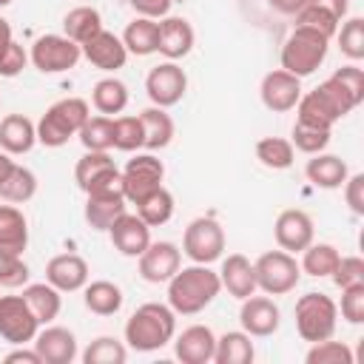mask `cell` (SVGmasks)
<instances>
[{
  "label": "cell",
  "mask_w": 364,
  "mask_h": 364,
  "mask_svg": "<svg viewBox=\"0 0 364 364\" xmlns=\"http://www.w3.org/2000/svg\"><path fill=\"white\" fill-rule=\"evenodd\" d=\"M222 290L219 273L208 264H191L179 267L168 279V307L176 316H196L202 313Z\"/></svg>",
  "instance_id": "1"
},
{
  "label": "cell",
  "mask_w": 364,
  "mask_h": 364,
  "mask_svg": "<svg viewBox=\"0 0 364 364\" xmlns=\"http://www.w3.org/2000/svg\"><path fill=\"white\" fill-rule=\"evenodd\" d=\"M176 336V313L168 304L145 301L125 321V344L136 353H154Z\"/></svg>",
  "instance_id": "2"
},
{
  "label": "cell",
  "mask_w": 364,
  "mask_h": 364,
  "mask_svg": "<svg viewBox=\"0 0 364 364\" xmlns=\"http://www.w3.org/2000/svg\"><path fill=\"white\" fill-rule=\"evenodd\" d=\"M358 102L353 100V94L330 74L318 88L307 91L299 97L296 102V119L299 122H307V125H316V128H327L333 131V125L338 119H344Z\"/></svg>",
  "instance_id": "3"
},
{
  "label": "cell",
  "mask_w": 364,
  "mask_h": 364,
  "mask_svg": "<svg viewBox=\"0 0 364 364\" xmlns=\"http://www.w3.org/2000/svg\"><path fill=\"white\" fill-rule=\"evenodd\" d=\"M91 117L88 102L82 97H65L46 108V114L37 122V142L46 148H63L71 136L80 134L85 119Z\"/></svg>",
  "instance_id": "4"
},
{
  "label": "cell",
  "mask_w": 364,
  "mask_h": 364,
  "mask_svg": "<svg viewBox=\"0 0 364 364\" xmlns=\"http://www.w3.org/2000/svg\"><path fill=\"white\" fill-rule=\"evenodd\" d=\"M327 46H330V37L318 34L316 28H307V26H296L287 40L282 43V68L290 71L293 77H310L327 57Z\"/></svg>",
  "instance_id": "5"
},
{
  "label": "cell",
  "mask_w": 364,
  "mask_h": 364,
  "mask_svg": "<svg viewBox=\"0 0 364 364\" xmlns=\"http://www.w3.org/2000/svg\"><path fill=\"white\" fill-rule=\"evenodd\" d=\"M296 330L304 341L316 344L324 338H333L336 324H338V304L327 293H304L296 301Z\"/></svg>",
  "instance_id": "6"
},
{
  "label": "cell",
  "mask_w": 364,
  "mask_h": 364,
  "mask_svg": "<svg viewBox=\"0 0 364 364\" xmlns=\"http://www.w3.org/2000/svg\"><path fill=\"white\" fill-rule=\"evenodd\" d=\"M256 270V290H264L267 296H284L296 290L301 279V267L293 253L287 250H267L253 262Z\"/></svg>",
  "instance_id": "7"
},
{
  "label": "cell",
  "mask_w": 364,
  "mask_h": 364,
  "mask_svg": "<svg viewBox=\"0 0 364 364\" xmlns=\"http://www.w3.org/2000/svg\"><path fill=\"white\" fill-rule=\"evenodd\" d=\"M82 57V48L65 34H43L31 43L28 60L40 74H63L71 71Z\"/></svg>",
  "instance_id": "8"
},
{
  "label": "cell",
  "mask_w": 364,
  "mask_h": 364,
  "mask_svg": "<svg viewBox=\"0 0 364 364\" xmlns=\"http://www.w3.org/2000/svg\"><path fill=\"white\" fill-rule=\"evenodd\" d=\"M225 250V230L213 216H196L182 233V253L193 264H210Z\"/></svg>",
  "instance_id": "9"
},
{
  "label": "cell",
  "mask_w": 364,
  "mask_h": 364,
  "mask_svg": "<svg viewBox=\"0 0 364 364\" xmlns=\"http://www.w3.org/2000/svg\"><path fill=\"white\" fill-rule=\"evenodd\" d=\"M162 179H165V165L154 154H136L119 171L122 193H125V202H131V205H139L145 196H151L156 188H162Z\"/></svg>",
  "instance_id": "10"
},
{
  "label": "cell",
  "mask_w": 364,
  "mask_h": 364,
  "mask_svg": "<svg viewBox=\"0 0 364 364\" xmlns=\"http://www.w3.org/2000/svg\"><path fill=\"white\" fill-rule=\"evenodd\" d=\"M74 182L82 193L122 191L119 168L114 165L108 151H85V156H80L74 165Z\"/></svg>",
  "instance_id": "11"
},
{
  "label": "cell",
  "mask_w": 364,
  "mask_h": 364,
  "mask_svg": "<svg viewBox=\"0 0 364 364\" xmlns=\"http://www.w3.org/2000/svg\"><path fill=\"white\" fill-rule=\"evenodd\" d=\"M40 321L34 318L31 307L23 296H0V338L9 344L34 341Z\"/></svg>",
  "instance_id": "12"
},
{
  "label": "cell",
  "mask_w": 364,
  "mask_h": 364,
  "mask_svg": "<svg viewBox=\"0 0 364 364\" xmlns=\"http://www.w3.org/2000/svg\"><path fill=\"white\" fill-rule=\"evenodd\" d=\"M185 91H188V74H185L173 60L154 65V68L148 71V77H145V94H148V100H151L154 105H159V108L176 105V102L185 97Z\"/></svg>",
  "instance_id": "13"
},
{
  "label": "cell",
  "mask_w": 364,
  "mask_h": 364,
  "mask_svg": "<svg viewBox=\"0 0 364 364\" xmlns=\"http://www.w3.org/2000/svg\"><path fill=\"white\" fill-rule=\"evenodd\" d=\"M259 97H262V105L273 114H287L296 108L299 97H301V80L293 77L290 71L284 68H273L262 77V85H259Z\"/></svg>",
  "instance_id": "14"
},
{
  "label": "cell",
  "mask_w": 364,
  "mask_h": 364,
  "mask_svg": "<svg viewBox=\"0 0 364 364\" xmlns=\"http://www.w3.org/2000/svg\"><path fill=\"white\" fill-rule=\"evenodd\" d=\"M273 236H276V245L287 253H301L313 236H316V228H313V219L307 210L301 208H287L276 216V225H273Z\"/></svg>",
  "instance_id": "15"
},
{
  "label": "cell",
  "mask_w": 364,
  "mask_h": 364,
  "mask_svg": "<svg viewBox=\"0 0 364 364\" xmlns=\"http://www.w3.org/2000/svg\"><path fill=\"white\" fill-rule=\"evenodd\" d=\"M136 259H139V276L151 284L168 282L182 267V250L173 242H151Z\"/></svg>",
  "instance_id": "16"
},
{
  "label": "cell",
  "mask_w": 364,
  "mask_h": 364,
  "mask_svg": "<svg viewBox=\"0 0 364 364\" xmlns=\"http://www.w3.org/2000/svg\"><path fill=\"white\" fill-rule=\"evenodd\" d=\"M239 324L247 336L253 338H267L279 330L282 324V313L276 307L273 299L267 296H247L242 299V310H239Z\"/></svg>",
  "instance_id": "17"
},
{
  "label": "cell",
  "mask_w": 364,
  "mask_h": 364,
  "mask_svg": "<svg viewBox=\"0 0 364 364\" xmlns=\"http://www.w3.org/2000/svg\"><path fill=\"white\" fill-rule=\"evenodd\" d=\"M193 40H196L193 26L185 17H168V14L159 17V23H156V51L162 57H168L173 63L188 57L191 48H193Z\"/></svg>",
  "instance_id": "18"
},
{
  "label": "cell",
  "mask_w": 364,
  "mask_h": 364,
  "mask_svg": "<svg viewBox=\"0 0 364 364\" xmlns=\"http://www.w3.org/2000/svg\"><path fill=\"white\" fill-rule=\"evenodd\" d=\"M80 48H82V57L100 71H117L128 63V48L122 43V37H117L114 31H105V28L97 31L91 40H85Z\"/></svg>",
  "instance_id": "19"
},
{
  "label": "cell",
  "mask_w": 364,
  "mask_h": 364,
  "mask_svg": "<svg viewBox=\"0 0 364 364\" xmlns=\"http://www.w3.org/2000/svg\"><path fill=\"white\" fill-rule=\"evenodd\" d=\"M88 262L77 253H57L46 264V282L54 284L60 293H74L88 284Z\"/></svg>",
  "instance_id": "20"
},
{
  "label": "cell",
  "mask_w": 364,
  "mask_h": 364,
  "mask_svg": "<svg viewBox=\"0 0 364 364\" xmlns=\"http://www.w3.org/2000/svg\"><path fill=\"white\" fill-rule=\"evenodd\" d=\"M213 350H216V336L208 324H191L173 341V353L182 364H208L213 361Z\"/></svg>",
  "instance_id": "21"
},
{
  "label": "cell",
  "mask_w": 364,
  "mask_h": 364,
  "mask_svg": "<svg viewBox=\"0 0 364 364\" xmlns=\"http://www.w3.org/2000/svg\"><path fill=\"white\" fill-rule=\"evenodd\" d=\"M34 350L43 364H71L77 358V338L68 327H46L34 336Z\"/></svg>",
  "instance_id": "22"
},
{
  "label": "cell",
  "mask_w": 364,
  "mask_h": 364,
  "mask_svg": "<svg viewBox=\"0 0 364 364\" xmlns=\"http://www.w3.org/2000/svg\"><path fill=\"white\" fill-rule=\"evenodd\" d=\"M108 233H111V245L131 259H136L151 245V228L136 213H128V210L108 228Z\"/></svg>",
  "instance_id": "23"
},
{
  "label": "cell",
  "mask_w": 364,
  "mask_h": 364,
  "mask_svg": "<svg viewBox=\"0 0 364 364\" xmlns=\"http://www.w3.org/2000/svg\"><path fill=\"white\" fill-rule=\"evenodd\" d=\"M125 213V193L122 191H97L85 193V222L94 230H108Z\"/></svg>",
  "instance_id": "24"
},
{
  "label": "cell",
  "mask_w": 364,
  "mask_h": 364,
  "mask_svg": "<svg viewBox=\"0 0 364 364\" xmlns=\"http://www.w3.org/2000/svg\"><path fill=\"white\" fill-rule=\"evenodd\" d=\"M219 282L222 287L233 296V299H247L256 293V270H253V262L242 253H230L225 262H222V270H219Z\"/></svg>",
  "instance_id": "25"
},
{
  "label": "cell",
  "mask_w": 364,
  "mask_h": 364,
  "mask_svg": "<svg viewBox=\"0 0 364 364\" xmlns=\"http://www.w3.org/2000/svg\"><path fill=\"white\" fill-rule=\"evenodd\" d=\"M28 245V222L17 205H0V259L23 256Z\"/></svg>",
  "instance_id": "26"
},
{
  "label": "cell",
  "mask_w": 364,
  "mask_h": 364,
  "mask_svg": "<svg viewBox=\"0 0 364 364\" xmlns=\"http://www.w3.org/2000/svg\"><path fill=\"white\" fill-rule=\"evenodd\" d=\"M37 142V125L23 114H6L0 119V148L11 156L28 154Z\"/></svg>",
  "instance_id": "27"
},
{
  "label": "cell",
  "mask_w": 364,
  "mask_h": 364,
  "mask_svg": "<svg viewBox=\"0 0 364 364\" xmlns=\"http://www.w3.org/2000/svg\"><path fill=\"white\" fill-rule=\"evenodd\" d=\"M304 176L316 185V188H324V191H336L344 185V179L350 176L347 171V162L336 154H313V159H307L304 165Z\"/></svg>",
  "instance_id": "28"
},
{
  "label": "cell",
  "mask_w": 364,
  "mask_h": 364,
  "mask_svg": "<svg viewBox=\"0 0 364 364\" xmlns=\"http://www.w3.org/2000/svg\"><path fill=\"white\" fill-rule=\"evenodd\" d=\"M23 299H26V304L31 307V313H34V318H37L40 324H51V321L60 316V310H63L60 290H57L54 284H48V282L26 284V287H23Z\"/></svg>",
  "instance_id": "29"
},
{
  "label": "cell",
  "mask_w": 364,
  "mask_h": 364,
  "mask_svg": "<svg viewBox=\"0 0 364 364\" xmlns=\"http://www.w3.org/2000/svg\"><path fill=\"white\" fill-rule=\"evenodd\" d=\"M139 122H142V148L148 151H159V148H168L171 139H173V119L171 114H165V108L154 105V108H145L139 114Z\"/></svg>",
  "instance_id": "30"
},
{
  "label": "cell",
  "mask_w": 364,
  "mask_h": 364,
  "mask_svg": "<svg viewBox=\"0 0 364 364\" xmlns=\"http://www.w3.org/2000/svg\"><path fill=\"white\" fill-rule=\"evenodd\" d=\"M91 105L105 114V117H114V114H122L125 105H128V85L117 77H102L94 82L91 88Z\"/></svg>",
  "instance_id": "31"
},
{
  "label": "cell",
  "mask_w": 364,
  "mask_h": 364,
  "mask_svg": "<svg viewBox=\"0 0 364 364\" xmlns=\"http://www.w3.org/2000/svg\"><path fill=\"white\" fill-rule=\"evenodd\" d=\"M253 358H256V350L245 330H230L216 338V350H213L216 364H250Z\"/></svg>",
  "instance_id": "32"
},
{
  "label": "cell",
  "mask_w": 364,
  "mask_h": 364,
  "mask_svg": "<svg viewBox=\"0 0 364 364\" xmlns=\"http://www.w3.org/2000/svg\"><path fill=\"white\" fill-rule=\"evenodd\" d=\"M122 299H125L122 290L114 282H108V279H97V282L85 284V293H82V301H85V307L94 316H114V313H119Z\"/></svg>",
  "instance_id": "33"
},
{
  "label": "cell",
  "mask_w": 364,
  "mask_h": 364,
  "mask_svg": "<svg viewBox=\"0 0 364 364\" xmlns=\"http://www.w3.org/2000/svg\"><path fill=\"white\" fill-rule=\"evenodd\" d=\"M63 28H65V37L68 40H74L77 46H82L97 31H102V14L94 6H74L63 17Z\"/></svg>",
  "instance_id": "34"
},
{
  "label": "cell",
  "mask_w": 364,
  "mask_h": 364,
  "mask_svg": "<svg viewBox=\"0 0 364 364\" xmlns=\"http://www.w3.org/2000/svg\"><path fill=\"white\" fill-rule=\"evenodd\" d=\"M341 253L336 245L330 242H310L304 250H301V270L313 279H324V276H333L336 264H338Z\"/></svg>",
  "instance_id": "35"
},
{
  "label": "cell",
  "mask_w": 364,
  "mask_h": 364,
  "mask_svg": "<svg viewBox=\"0 0 364 364\" xmlns=\"http://www.w3.org/2000/svg\"><path fill=\"white\" fill-rule=\"evenodd\" d=\"M122 43H125L128 54H136V57L154 54L156 51V20H151V17L131 20L122 31Z\"/></svg>",
  "instance_id": "36"
},
{
  "label": "cell",
  "mask_w": 364,
  "mask_h": 364,
  "mask_svg": "<svg viewBox=\"0 0 364 364\" xmlns=\"http://www.w3.org/2000/svg\"><path fill=\"white\" fill-rule=\"evenodd\" d=\"M256 159L270 171H287L296 159V148L284 136H262L256 142Z\"/></svg>",
  "instance_id": "37"
},
{
  "label": "cell",
  "mask_w": 364,
  "mask_h": 364,
  "mask_svg": "<svg viewBox=\"0 0 364 364\" xmlns=\"http://www.w3.org/2000/svg\"><path fill=\"white\" fill-rule=\"evenodd\" d=\"M136 216L148 228H159V225L171 222V216H173V193L168 188H156L151 196H145L136 205Z\"/></svg>",
  "instance_id": "38"
},
{
  "label": "cell",
  "mask_w": 364,
  "mask_h": 364,
  "mask_svg": "<svg viewBox=\"0 0 364 364\" xmlns=\"http://www.w3.org/2000/svg\"><path fill=\"white\" fill-rule=\"evenodd\" d=\"M34 193H37V176L26 165H14V171L9 173V179L0 185V199L3 202H11V205L28 202Z\"/></svg>",
  "instance_id": "39"
},
{
  "label": "cell",
  "mask_w": 364,
  "mask_h": 364,
  "mask_svg": "<svg viewBox=\"0 0 364 364\" xmlns=\"http://www.w3.org/2000/svg\"><path fill=\"white\" fill-rule=\"evenodd\" d=\"M77 136L85 145V151H111L114 148V117H105V114L88 117Z\"/></svg>",
  "instance_id": "40"
},
{
  "label": "cell",
  "mask_w": 364,
  "mask_h": 364,
  "mask_svg": "<svg viewBox=\"0 0 364 364\" xmlns=\"http://www.w3.org/2000/svg\"><path fill=\"white\" fill-rule=\"evenodd\" d=\"M125 358H128V350L114 336H100L82 350L85 364H125Z\"/></svg>",
  "instance_id": "41"
},
{
  "label": "cell",
  "mask_w": 364,
  "mask_h": 364,
  "mask_svg": "<svg viewBox=\"0 0 364 364\" xmlns=\"http://www.w3.org/2000/svg\"><path fill=\"white\" fill-rule=\"evenodd\" d=\"M330 134L333 131H327V128H316V125H307V122H299L296 119V125H293V148L296 151H301V154H321L327 145H330Z\"/></svg>",
  "instance_id": "42"
},
{
  "label": "cell",
  "mask_w": 364,
  "mask_h": 364,
  "mask_svg": "<svg viewBox=\"0 0 364 364\" xmlns=\"http://www.w3.org/2000/svg\"><path fill=\"white\" fill-rule=\"evenodd\" d=\"M307 364H353V350L341 341H333V338H324V341H316L307 355H304Z\"/></svg>",
  "instance_id": "43"
},
{
  "label": "cell",
  "mask_w": 364,
  "mask_h": 364,
  "mask_svg": "<svg viewBox=\"0 0 364 364\" xmlns=\"http://www.w3.org/2000/svg\"><path fill=\"white\" fill-rule=\"evenodd\" d=\"M142 122L136 117H114V148L117 151H139L142 148Z\"/></svg>",
  "instance_id": "44"
},
{
  "label": "cell",
  "mask_w": 364,
  "mask_h": 364,
  "mask_svg": "<svg viewBox=\"0 0 364 364\" xmlns=\"http://www.w3.org/2000/svg\"><path fill=\"white\" fill-rule=\"evenodd\" d=\"M338 34V48L344 57L350 60H361L364 57V20L361 17H350L347 23H341Z\"/></svg>",
  "instance_id": "45"
},
{
  "label": "cell",
  "mask_w": 364,
  "mask_h": 364,
  "mask_svg": "<svg viewBox=\"0 0 364 364\" xmlns=\"http://www.w3.org/2000/svg\"><path fill=\"white\" fill-rule=\"evenodd\" d=\"M338 23H341V20H336L330 11H324V9H318V6H310V3L296 14V26L316 28V31L324 34V37H333V34L338 31Z\"/></svg>",
  "instance_id": "46"
},
{
  "label": "cell",
  "mask_w": 364,
  "mask_h": 364,
  "mask_svg": "<svg viewBox=\"0 0 364 364\" xmlns=\"http://www.w3.org/2000/svg\"><path fill=\"white\" fill-rule=\"evenodd\" d=\"M330 279L336 282L338 290H344L350 284H364V259L361 256H341Z\"/></svg>",
  "instance_id": "47"
},
{
  "label": "cell",
  "mask_w": 364,
  "mask_h": 364,
  "mask_svg": "<svg viewBox=\"0 0 364 364\" xmlns=\"http://www.w3.org/2000/svg\"><path fill=\"white\" fill-rule=\"evenodd\" d=\"M28 264L23 262V256H6L0 259V287H9V290H17V287H26L28 284Z\"/></svg>",
  "instance_id": "48"
},
{
  "label": "cell",
  "mask_w": 364,
  "mask_h": 364,
  "mask_svg": "<svg viewBox=\"0 0 364 364\" xmlns=\"http://www.w3.org/2000/svg\"><path fill=\"white\" fill-rule=\"evenodd\" d=\"M341 318L350 324L364 321V284H350L341 290Z\"/></svg>",
  "instance_id": "49"
},
{
  "label": "cell",
  "mask_w": 364,
  "mask_h": 364,
  "mask_svg": "<svg viewBox=\"0 0 364 364\" xmlns=\"http://www.w3.org/2000/svg\"><path fill=\"white\" fill-rule=\"evenodd\" d=\"M333 77L353 94V100L361 105L364 102V71L358 65H341L338 71H333Z\"/></svg>",
  "instance_id": "50"
},
{
  "label": "cell",
  "mask_w": 364,
  "mask_h": 364,
  "mask_svg": "<svg viewBox=\"0 0 364 364\" xmlns=\"http://www.w3.org/2000/svg\"><path fill=\"white\" fill-rule=\"evenodd\" d=\"M344 202L355 216H364V173H353L344 179Z\"/></svg>",
  "instance_id": "51"
},
{
  "label": "cell",
  "mask_w": 364,
  "mask_h": 364,
  "mask_svg": "<svg viewBox=\"0 0 364 364\" xmlns=\"http://www.w3.org/2000/svg\"><path fill=\"white\" fill-rule=\"evenodd\" d=\"M28 63V54L20 43H11V48L6 51V57L0 60V77H17Z\"/></svg>",
  "instance_id": "52"
},
{
  "label": "cell",
  "mask_w": 364,
  "mask_h": 364,
  "mask_svg": "<svg viewBox=\"0 0 364 364\" xmlns=\"http://www.w3.org/2000/svg\"><path fill=\"white\" fill-rule=\"evenodd\" d=\"M131 9L139 14V17H151V20H159L171 11V3L173 0H128Z\"/></svg>",
  "instance_id": "53"
},
{
  "label": "cell",
  "mask_w": 364,
  "mask_h": 364,
  "mask_svg": "<svg viewBox=\"0 0 364 364\" xmlns=\"http://www.w3.org/2000/svg\"><path fill=\"white\" fill-rule=\"evenodd\" d=\"M310 6H318V9H324V11H330L336 20H341V17H347V9H350V0H307Z\"/></svg>",
  "instance_id": "54"
},
{
  "label": "cell",
  "mask_w": 364,
  "mask_h": 364,
  "mask_svg": "<svg viewBox=\"0 0 364 364\" xmlns=\"http://www.w3.org/2000/svg\"><path fill=\"white\" fill-rule=\"evenodd\" d=\"M3 361L6 364H17V361H23V364H43L40 355H37V350H11Z\"/></svg>",
  "instance_id": "55"
},
{
  "label": "cell",
  "mask_w": 364,
  "mask_h": 364,
  "mask_svg": "<svg viewBox=\"0 0 364 364\" xmlns=\"http://www.w3.org/2000/svg\"><path fill=\"white\" fill-rule=\"evenodd\" d=\"M276 11H282V14H299L304 6H307V0H267Z\"/></svg>",
  "instance_id": "56"
},
{
  "label": "cell",
  "mask_w": 364,
  "mask_h": 364,
  "mask_svg": "<svg viewBox=\"0 0 364 364\" xmlns=\"http://www.w3.org/2000/svg\"><path fill=\"white\" fill-rule=\"evenodd\" d=\"M11 43H14V37H11V26H9L6 17H0V60L6 57V51L11 48Z\"/></svg>",
  "instance_id": "57"
},
{
  "label": "cell",
  "mask_w": 364,
  "mask_h": 364,
  "mask_svg": "<svg viewBox=\"0 0 364 364\" xmlns=\"http://www.w3.org/2000/svg\"><path fill=\"white\" fill-rule=\"evenodd\" d=\"M14 165H17V162L11 159V154H6V151L0 148V185L9 179V173L14 171Z\"/></svg>",
  "instance_id": "58"
},
{
  "label": "cell",
  "mask_w": 364,
  "mask_h": 364,
  "mask_svg": "<svg viewBox=\"0 0 364 364\" xmlns=\"http://www.w3.org/2000/svg\"><path fill=\"white\" fill-rule=\"evenodd\" d=\"M9 3H11V0H0V9H3V6H9Z\"/></svg>",
  "instance_id": "59"
}]
</instances>
